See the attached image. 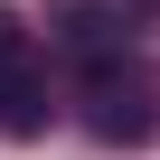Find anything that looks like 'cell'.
I'll use <instances>...</instances> for the list:
<instances>
[{"mask_svg":"<svg viewBox=\"0 0 160 160\" xmlns=\"http://www.w3.org/2000/svg\"><path fill=\"white\" fill-rule=\"evenodd\" d=\"M94 132H104V141H141V132H151V94L94 75Z\"/></svg>","mask_w":160,"mask_h":160,"instance_id":"cell-2","label":"cell"},{"mask_svg":"<svg viewBox=\"0 0 160 160\" xmlns=\"http://www.w3.org/2000/svg\"><path fill=\"white\" fill-rule=\"evenodd\" d=\"M0 132L10 141H28V132H47V75H38V57H28V28L0 10Z\"/></svg>","mask_w":160,"mask_h":160,"instance_id":"cell-1","label":"cell"}]
</instances>
